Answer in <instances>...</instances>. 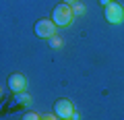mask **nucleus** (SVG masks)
Listing matches in <instances>:
<instances>
[{"instance_id":"obj_1","label":"nucleus","mask_w":124,"mask_h":120,"mask_svg":"<svg viewBox=\"0 0 124 120\" xmlns=\"http://www.w3.org/2000/svg\"><path fill=\"white\" fill-rule=\"evenodd\" d=\"M75 10H72V6L70 4H58V6H54V10H52V21L56 23V27H68L72 21H75Z\"/></svg>"},{"instance_id":"obj_2","label":"nucleus","mask_w":124,"mask_h":120,"mask_svg":"<svg viewBox=\"0 0 124 120\" xmlns=\"http://www.w3.org/2000/svg\"><path fill=\"white\" fill-rule=\"evenodd\" d=\"M103 15H106V21L112 23V25L124 23V6L120 4V2H110V4L103 8Z\"/></svg>"},{"instance_id":"obj_3","label":"nucleus","mask_w":124,"mask_h":120,"mask_svg":"<svg viewBox=\"0 0 124 120\" xmlns=\"http://www.w3.org/2000/svg\"><path fill=\"white\" fill-rule=\"evenodd\" d=\"M35 35L44 37V40H50V37L56 35V23L52 19H39L35 23Z\"/></svg>"},{"instance_id":"obj_4","label":"nucleus","mask_w":124,"mask_h":120,"mask_svg":"<svg viewBox=\"0 0 124 120\" xmlns=\"http://www.w3.org/2000/svg\"><path fill=\"white\" fill-rule=\"evenodd\" d=\"M75 104L70 102V99H56V104H54V114L58 116L60 120H64V118H72V114H75Z\"/></svg>"},{"instance_id":"obj_5","label":"nucleus","mask_w":124,"mask_h":120,"mask_svg":"<svg viewBox=\"0 0 124 120\" xmlns=\"http://www.w3.org/2000/svg\"><path fill=\"white\" fill-rule=\"evenodd\" d=\"M8 89L13 93H25L27 89V77L23 72H13L8 77Z\"/></svg>"},{"instance_id":"obj_6","label":"nucleus","mask_w":124,"mask_h":120,"mask_svg":"<svg viewBox=\"0 0 124 120\" xmlns=\"http://www.w3.org/2000/svg\"><path fill=\"white\" fill-rule=\"evenodd\" d=\"M48 41H50V48H56V50H58V48H62V44H64V41H62V37H58V35L50 37Z\"/></svg>"},{"instance_id":"obj_7","label":"nucleus","mask_w":124,"mask_h":120,"mask_svg":"<svg viewBox=\"0 0 124 120\" xmlns=\"http://www.w3.org/2000/svg\"><path fill=\"white\" fill-rule=\"evenodd\" d=\"M72 10H75V15H85V4L75 2V4H72Z\"/></svg>"},{"instance_id":"obj_8","label":"nucleus","mask_w":124,"mask_h":120,"mask_svg":"<svg viewBox=\"0 0 124 120\" xmlns=\"http://www.w3.org/2000/svg\"><path fill=\"white\" fill-rule=\"evenodd\" d=\"M21 120H41V116H37L35 112H27V114H23Z\"/></svg>"},{"instance_id":"obj_9","label":"nucleus","mask_w":124,"mask_h":120,"mask_svg":"<svg viewBox=\"0 0 124 120\" xmlns=\"http://www.w3.org/2000/svg\"><path fill=\"white\" fill-rule=\"evenodd\" d=\"M17 102H23V104H29V102H31V99H29V97H27V95H25V93H17Z\"/></svg>"},{"instance_id":"obj_10","label":"nucleus","mask_w":124,"mask_h":120,"mask_svg":"<svg viewBox=\"0 0 124 120\" xmlns=\"http://www.w3.org/2000/svg\"><path fill=\"white\" fill-rule=\"evenodd\" d=\"M41 120H58V116L56 114H46V116H41Z\"/></svg>"},{"instance_id":"obj_11","label":"nucleus","mask_w":124,"mask_h":120,"mask_svg":"<svg viewBox=\"0 0 124 120\" xmlns=\"http://www.w3.org/2000/svg\"><path fill=\"white\" fill-rule=\"evenodd\" d=\"M110 2H112V0H99V4H101V6H103V8H106V6H108V4H110Z\"/></svg>"},{"instance_id":"obj_12","label":"nucleus","mask_w":124,"mask_h":120,"mask_svg":"<svg viewBox=\"0 0 124 120\" xmlns=\"http://www.w3.org/2000/svg\"><path fill=\"white\" fill-rule=\"evenodd\" d=\"M62 2H64V4H70V6H72V4L77 2V0H62Z\"/></svg>"},{"instance_id":"obj_13","label":"nucleus","mask_w":124,"mask_h":120,"mask_svg":"<svg viewBox=\"0 0 124 120\" xmlns=\"http://www.w3.org/2000/svg\"><path fill=\"white\" fill-rule=\"evenodd\" d=\"M64 120H72V118H64Z\"/></svg>"}]
</instances>
